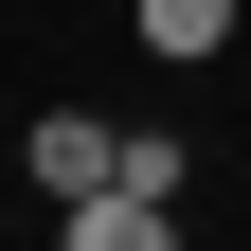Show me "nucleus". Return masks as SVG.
Here are the masks:
<instances>
[{"mask_svg": "<svg viewBox=\"0 0 251 251\" xmlns=\"http://www.w3.org/2000/svg\"><path fill=\"white\" fill-rule=\"evenodd\" d=\"M18 179H36V198H108V179H126V126H90V108H36V126H18Z\"/></svg>", "mask_w": 251, "mask_h": 251, "instance_id": "nucleus-1", "label": "nucleus"}, {"mask_svg": "<svg viewBox=\"0 0 251 251\" xmlns=\"http://www.w3.org/2000/svg\"><path fill=\"white\" fill-rule=\"evenodd\" d=\"M72 251H179V198H72Z\"/></svg>", "mask_w": 251, "mask_h": 251, "instance_id": "nucleus-2", "label": "nucleus"}, {"mask_svg": "<svg viewBox=\"0 0 251 251\" xmlns=\"http://www.w3.org/2000/svg\"><path fill=\"white\" fill-rule=\"evenodd\" d=\"M233 36V0H144V54H215Z\"/></svg>", "mask_w": 251, "mask_h": 251, "instance_id": "nucleus-3", "label": "nucleus"}]
</instances>
